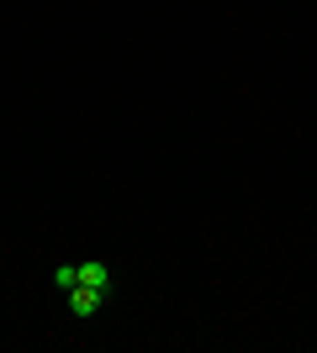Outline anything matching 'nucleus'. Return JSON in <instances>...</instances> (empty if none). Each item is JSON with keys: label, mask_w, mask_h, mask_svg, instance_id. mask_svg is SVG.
I'll list each match as a JSON object with an SVG mask.
<instances>
[{"label": "nucleus", "mask_w": 317, "mask_h": 353, "mask_svg": "<svg viewBox=\"0 0 317 353\" xmlns=\"http://www.w3.org/2000/svg\"><path fill=\"white\" fill-rule=\"evenodd\" d=\"M53 285H59V290H75V285H95V290L111 295V264H106V259H79V264H59V269H53Z\"/></svg>", "instance_id": "nucleus-1"}, {"label": "nucleus", "mask_w": 317, "mask_h": 353, "mask_svg": "<svg viewBox=\"0 0 317 353\" xmlns=\"http://www.w3.org/2000/svg\"><path fill=\"white\" fill-rule=\"evenodd\" d=\"M64 301H69V311H75V322H90L95 311L106 306V290H95V285H75V290H64Z\"/></svg>", "instance_id": "nucleus-2"}]
</instances>
